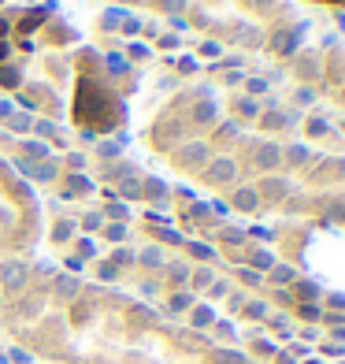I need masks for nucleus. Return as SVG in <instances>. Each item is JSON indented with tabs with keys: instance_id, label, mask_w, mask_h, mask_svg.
Here are the masks:
<instances>
[{
	"instance_id": "obj_1",
	"label": "nucleus",
	"mask_w": 345,
	"mask_h": 364,
	"mask_svg": "<svg viewBox=\"0 0 345 364\" xmlns=\"http://www.w3.org/2000/svg\"><path fill=\"white\" fill-rule=\"evenodd\" d=\"M8 323L34 353L63 364H245L119 294L63 279L19 294Z\"/></svg>"
},
{
	"instance_id": "obj_2",
	"label": "nucleus",
	"mask_w": 345,
	"mask_h": 364,
	"mask_svg": "<svg viewBox=\"0 0 345 364\" xmlns=\"http://www.w3.org/2000/svg\"><path fill=\"white\" fill-rule=\"evenodd\" d=\"M316 4H338V8H345V0H316Z\"/></svg>"
}]
</instances>
